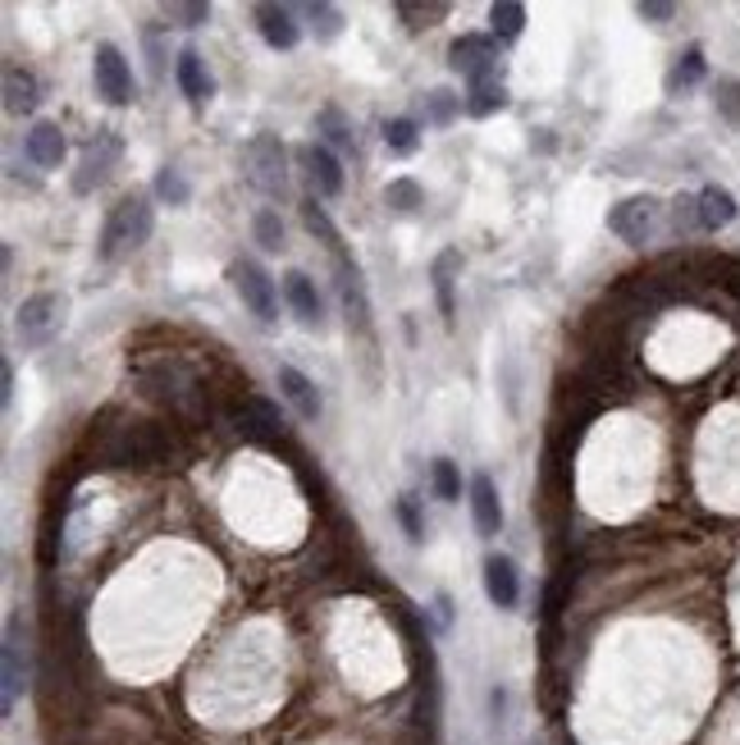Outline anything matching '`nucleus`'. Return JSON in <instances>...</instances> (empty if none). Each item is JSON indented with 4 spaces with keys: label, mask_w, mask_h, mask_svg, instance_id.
<instances>
[{
    "label": "nucleus",
    "mask_w": 740,
    "mask_h": 745,
    "mask_svg": "<svg viewBox=\"0 0 740 745\" xmlns=\"http://www.w3.org/2000/svg\"><path fill=\"white\" fill-rule=\"evenodd\" d=\"M306 19H312V28L320 42H334L343 33V14L334 5H306Z\"/></svg>",
    "instance_id": "nucleus-31"
},
{
    "label": "nucleus",
    "mask_w": 740,
    "mask_h": 745,
    "mask_svg": "<svg viewBox=\"0 0 740 745\" xmlns=\"http://www.w3.org/2000/svg\"><path fill=\"white\" fill-rule=\"evenodd\" d=\"M394 512H398V522H402L407 535H412V539H425V522H421V512H416V499H412V494H402V499L394 503Z\"/></svg>",
    "instance_id": "nucleus-37"
},
{
    "label": "nucleus",
    "mask_w": 740,
    "mask_h": 745,
    "mask_svg": "<svg viewBox=\"0 0 740 745\" xmlns=\"http://www.w3.org/2000/svg\"><path fill=\"white\" fill-rule=\"evenodd\" d=\"M228 279H234L243 306H247V312L257 316L261 325H274V321H279V289H274V279H270L257 261H251V256H238V261L228 266Z\"/></svg>",
    "instance_id": "nucleus-5"
},
{
    "label": "nucleus",
    "mask_w": 740,
    "mask_h": 745,
    "mask_svg": "<svg viewBox=\"0 0 740 745\" xmlns=\"http://www.w3.org/2000/svg\"><path fill=\"white\" fill-rule=\"evenodd\" d=\"M279 394H284L289 403H293V412L302 417V421H316L320 417V389L312 380H306L297 366H279Z\"/></svg>",
    "instance_id": "nucleus-18"
},
{
    "label": "nucleus",
    "mask_w": 740,
    "mask_h": 745,
    "mask_svg": "<svg viewBox=\"0 0 740 745\" xmlns=\"http://www.w3.org/2000/svg\"><path fill=\"white\" fill-rule=\"evenodd\" d=\"M92 83L101 92V101H110V106H129L133 101V69L124 60V50L101 42L96 56H92Z\"/></svg>",
    "instance_id": "nucleus-7"
},
{
    "label": "nucleus",
    "mask_w": 740,
    "mask_h": 745,
    "mask_svg": "<svg viewBox=\"0 0 740 745\" xmlns=\"http://www.w3.org/2000/svg\"><path fill=\"white\" fill-rule=\"evenodd\" d=\"M635 14H641V19H649V23H668L677 10H672V5H641Z\"/></svg>",
    "instance_id": "nucleus-39"
},
{
    "label": "nucleus",
    "mask_w": 740,
    "mask_h": 745,
    "mask_svg": "<svg viewBox=\"0 0 740 745\" xmlns=\"http://www.w3.org/2000/svg\"><path fill=\"white\" fill-rule=\"evenodd\" d=\"M151 229H156V211H151V201L138 197V193L119 197L115 211H110V220H106V229H101V256H106V261H115V256H124V252L146 247Z\"/></svg>",
    "instance_id": "nucleus-2"
},
{
    "label": "nucleus",
    "mask_w": 740,
    "mask_h": 745,
    "mask_svg": "<svg viewBox=\"0 0 740 745\" xmlns=\"http://www.w3.org/2000/svg\"><path fill=\"white\" fill-rule=\"evenodd\" d=\"M444 14H448V5H398V19H402L412 33L430 28V23H439Z\"/></svg>",
    "instance_id": "nucleus-35"
},
{
    "label": "nucleus",
    "mask_w": 740,
    "mask_h": 745,
    "mask_svg": "<svg viewBox=\"0 0 740 745\" xmlns=\"http://www.w3.org/2000/svg\"><path fill=\"white\" fill-rule=\"evenodd\" d=\"M243 170H247V184L266 193V197H284L289 193V151L279 138L257 133L243 147Z\"/></svg>",
    "instance_id": "nucleus-3"
},
{
    "label": "nucleus",
    "mask_w": 740,
    "mask_h": 745,
    "mask_svg": "<svg viewBox=\"0 0 740 745\" xmlns=\"http://www.w3.org/2000/svg\"><path fill=\"white\" fill-rule=\"evenodd\" d=\"M490 28L498 42H517L521 28H526V5H513V0H498L490 5Z\"/></svg>",
    "instance_id": "nucleus-23"
},
{
    "label": "nucleus",
    "mask_w": 740,
    "mask_h": 745,
    "mask_svg": "<svg viewBox=\"0 0 740 745\" xmlns=\"http://www.w3.org/2000/svg\"><path fill=\"white\" fill-rule=\"evenodd\" d=\"M257 28H261L266 46H274V50H293L297 37H302L289 5H257Z\"/></svg>",
    "instance_id": "nucleus-19"
},
{
    "label": "nucleus",
    "mask_w": 740,
    "mask_h": 745,
    "mask_svg": "<svg viewBox=\"0 0 740 745\" xmlns=\"http://www.w3.org/2000/svg\"><path fill=\"white\" fill-rule=\"evenodd\" d=\"M484 595H490V604H498V608H517L521 581H517V562L507 554L484 558Z\"/></svg>",
    "instance_id": "nucleus-12"
},
{
    "label": "nucleus",
    "mask_w": 740,
    "mask_h": 745,
    "mask_svg": "<svg viewBox=\"0 0 740 745\" xmlns=\"http://www.w3.org/2000/svg\"><path fill=\"white\" fill-rule=\"evenodd\" d=\"M19 344L23 348H46L50 339H60L64 329V298L60 293H33L28 302L19 306Z\"/></svg>",
    "instance_id": "nucleus-4"
},
{
    "label": "nucleus",
    "mask_w": 740,
    "mask_h": 745,
    "mask_svg": "<svg viewBox=\"0 0 740 745\" xmlns=\"http://www.w3.org/2000/svg\"><path fill=\"white\" fill-rule=\"evenodd\" d=\"M302 220H306V229H312V234L329 247V252H334L339 256V229L334 224H329V211L320 207V201L312 197V201H302Z\"/></svg>",
    "instance_id": "nucleus-25"
},
{
    "label": "nucleus",
    "mask_w": 740,
    "mask_h": 745,
    "mask_svg": "<svg viewBox=\"0 0 740 745\" xmlns=\"http://www.w3.org/2000/svg\"><path fill=\"white\" fill-rule=\"evenodd\" d=\"M316 124L329 133V142H325L329 151H334V147H339V151H352V133H348V124H343V115H339V110H320V119H316Z\"/></svg>",
    "instance_id": "nucleus-36"
},
{
    "label": "nucleus",
    "mask_w": 740,
    "mask_h": 745,
    "mask_svg": "<svg viewBox=\"0 0 740 745\" xmlns=\"http://www.w3.org/2000/svg\"><path fill=\"white\" fill-rule=\"evenodd\" d=\"M64 151H69L64 128H60V124H50V119L33 124V128H28V138H23V156H28L37 170H60Z\"/></svg>",
    "instance_id": "nucleus-11"
},
{
    "label": "nucleus",
    "mask_w": 740,
    "mask_h": 745,
    "mask_svg": "<svg viewBox=\"0 0 740 745\" xmlns=\"http://www.w3.org/2000/svg\"><path fill=\"white\" fill-rule=\"evenodd\" d=\"M457 270H462V252H457V247H448V252H439L435 256V270H430V275H435V298H439V312L453 321L457 316V302H453V275Z\"/></svg>",
    "instance_id": "nucleus-22"
},
{
    "label": "nucleus",
    "mask_w": 740,
    "mask_h": 745,
    "mask_svg": "<svg viewBox=\"0 0 740 745\" xmlns=\"http://www.w3.org/2000/svg\"><path fill=\"white\" fill-rule=\"evenodd\" d=\"M448 65L462 73L467 88H484V83H498V46L494 37H457L448 46Z\"/></svg>",
    "instance_id": "nucleus-6"
},
{
    "label": "nucleus",
    "mask_w": 740,
    "mask_h": 745,
    "mask_svg": "<svg viewBox=\"0 0 740 745\" xmlns=\"http://www.w3.org/2000/svg\"><path fill=\"white\" fill-rule=\"evenodd\" d=\"M124 156V142L119 133H101L87 151H83V165H79V178H73V193H92L101 178H106L115 170V161Z\"/></svg>",
    "instance_id": "nucleus-10"
},
{
    "label": "nucleus",
    "mask_w": 740,
    "mask_h": 745,
    "mask_svg": "<svg viewBox=\"0 0 740 745\" xmlns=\"http://www.w3.org/2000/svg\"><path fill=\"white\" fill-rule=\"evenodd\" d=\"M211 19V5H169V23L178 28H201Z\"/></svg>",
    "instance_id": "nucleus-38"
},
{
    "label": "nucleus",
    "mask_w": 740,
    "mask_h": 745,
    "mask_svg": "<svg viewBox=\"0 0 740 745\" xmlns=\"http://www.w3.org/2000/svg\"><path fill=\"white\" fill-rule=\"evenodd\" d=\"M0 96H5V110L10 115H33L37 101H42V88L37 79L23 65H5V79H0Z\"/></svg>",
    "instance_id": "nucleus-16"
},
{
    "label": "nucleus",
    "mask_w": 740,
    "mask_h": 745,
    "mask_svg": "<svg viewBox=\"0 0 740 745\" xmlns=\"http://www.w3.org/2000/svg\"><path fill=\"white\" fill-rule=\"evenodd\" d=\"M251 234H257L261 247L279 252V247H284V220H279V211H257V220H251Z\"/></svg>",
    "instance_id": "nucleus-30"
},
{
    "label": "nucleus",
    "mask_w": 740,
    "mask_h": 745,
    "mask_svg": "<svg viewBox=\"0 0 740 745\" xmlns=\"http://www.w3.org/2000/svg\"><path fill=\"white\" fill-rule=\"evenodd\" d=\"M385 201H389V211H421L425 193L412 184V178H394V184L385 188Z\"/></svg>",
    "instance_id": "nucleus-29"
},
{
    "label": "nucleus",
    "mask_w": 740,
    "mask_h": 745,
    "mask_svg": "<svg viewBox=\"0 0 740 745\" xmlns=\"http://www.w3.org/2000/svg\"><path fill=\"white\" fill-rule=\"evenodd\" d=\"M457 110H462V101H457L448 88H439V92L425 96V119H430V124H453Z\"/></svg>",
    "instance_id": "nucleus-33"
},
{
    "label": "nucleus",
    "mask_w": 740,
    "mask_h": 745,
    "mask_svg": "<svg viewBox=\"0 0 740 745\" xmlns=\"http://www.w3.org/2000/svg\"><path fill=\"white\" fill-rule=\"evenodd\" d=\"M695 216H700V229H708V234L713 229H727L736 220V197L718 184H708L695 193Z\"/></svg>",
    "instance_id": "nucleus-21"
},
{
    "label": "nucleus",
    "mask_w": 740,
    "mask_h": 745,
    "mask_svg": "<svg viewBox=\"0 0 740 745\" xmlns=\"http://www.w3.org/2000/svg\"><path fill=\"white\" fill-rule=\"evenodd\" d=\"M174 79H178V88H184V96L192 101V106H201V101H211V96H215V79H211V69L201 65L197 50H178V60H174Z\"/></svg>",
    "instance_id": "nucleus-17"
},
{
    "label": "nucleus",
    "mask_w": 740,
    "mask_h": 745,
    "mask_svg": "<svg viewBox=\"0 0 740 745\" xmlns=\"http://www.w3.org/2000/svg\"><path fill=\"white\" fill-rule=\"evenodd\" d=\"M284 298H289V306L297 312L302 325L320 329V321H325V302H320V293H316V279H312V275L289 270V275H284Z\"/></svg>",
    "instance_id": "nucleus-14"
},
{
    "label": "nucleus",
    "mask_w": 740,
    "mask_h": 745,
    "mask_svg": "<svg viewBox=\"0 0 740 745\" xmlns=\"http://www.w3.org/2000/svg\"><path fill=\"white\" fill-rule=\"evenodd\" d=\"M133 371L142 380V389L178 417H201L211 407V384L201 380V371L188 366L184 357H169V352L142 357V362H133Z\"/></svg>",
    "instance_id": "nucleus-1"
},
{
    "label": "nucleus",
    "mask_w": 740,
    "mask_h": 745,
    "mask_svg": "<svg viewBox=\"0 0 740 745\" xmlns=\"http://www.w3.org/2000/svg\"><path fill=\"white\" fill-rule=\"evenodd\" d=\"M28 686V654H23V627L19 618L5 622V673H0V713H10Z\"/></svg>",
    "instance_id": "nucleus-9"
},
{
    "label": "nucleus",
    "mask_w": 740,
    "mask_h": 745,
    "mask_svg": "<svg viewBox=\"0 0 740 745\" xmlns=\"http://www.w3.org/2000/svg\"><path fill=\"white\" fill-rule=\"evenodd\" d=\"M713 106H718V115L727 124H740V79H723L713 88Z\"/></svg>",
    "instance_id": "nucleus-32"
},
{
    "label": "nucleus",
    "mask_w": 740,
    "mask_h": 745,
    "mask_svg": "<svg viewBox=\"0 0 740 745\" xmlns=\"http://www.w3.org/2000/svg\"><path fill=\"white\" fill-rule=\"evenodd\" d=\"M0 389H5V394H0V403L10 407V398H14V366L10 362H5V371H0Z\"/></svg>",
    "instance_id": "nucleus-40"
},
{
    "label": "nucleus",
    "mask_w": 740,
    "mask_h": 745,
    "mask_svg": "<svg viewBox=\"0 0 740 745\" xmlns=\"http://www.w3.org/2000/svg\"><path fill=\"white\" fill-rule=\"evenodd\" d=\"M471 517H475V531L490 539L503 531V503H498V490L490 476H475L471 480Z\"/></svg>",
    "instance_id": "nucleus-20"
},
{
    "label": "nucleus",
    "mask_w": 740,
    "mask_h": 745,
    "mask_svg": "<svg viewBox=\"0 0 740 745\" xmlns=\"http://www.w3.org/2000/svg\"><path fill=\"white\" fill-rule=\"evenodd\" d=\"M156 197L169 201V207H184V201L192 197V193H188V178L178 174V170H161V174H156Z\"/></svg>",
    "instance_id": "nucleus-34"
},
{
    "label": "nucleus",
    "mask_w": 740,
    "mask_h": 745,
    "mask_svg": "<svg viewBox=\"0 0 740 745\" xmlns=\"http://www.w3.org/2000/svg\"><path fill=\"white\" fill-rule=\"evenodd\" d=\"M339 293H343V316H348V329L371 334V302H366L362 270L348 266L343 256H339Z\"/></svg>",
    "instance_id": "nucleus-13"
},
{
    "label": "nucleus",
    "mask_w": 740,
    "mask_h": 745,
    "mask_svg": "<svg viewBox=\"0 0 740 745\" xmlns=\"http://www.w3.org/2000/svg\"><path fill=\"white\" fill-rule=\"evenodd\" d=\"M416 133H421L416 119H389L385 124V147L394 151V156H412V151H416Z\"/></svg>",
    "instance_id": "nucleus-28"
},
{
    "label": "nucleus",
    "mask_w": 740,
    "mask_h": 745,
    "mask_svg": "<svg viewBox=\"0 0 740 745\" xmlns=\"http://www.w3.org/2000/svg\"><path fill=\"white\" fill-rule=\"evenodd\" d=\"M700 79H704V50L691 46V50H685V56L672 65V73H668V92H672V96H677V92H691Z\"/></svg>",
    "instance_id": "nucleus-24"
},
{
    "label": "nucleus",
    "mask_w": 740,
    "mask_h": 745,
    "mask_svg": "<svg viewBox=\"0 0 740 745\" xmlns=\"http://www.w3.org/2000/svg\"><path fill=\"white\" fill-rule=\"evenodd\" d=\"M503 106H507V88H503V83L471 88V96H467V115H475V119L494 115V110H503Z\"/></svg>",
    "instance_id": "nucleus-27"
},
{
    "label": "nucleus",
    "mask_w": 740,
    "mask_h": 745,
    "mask_svg": "<svg viewBox=\"0 0 740 745\" xmlns=\"http://www.w3.org/2000/svg\"><path fill=\"white\" fill-rule=\"evenodd\" d=\"M430 485H435V494H439L444 503H457V499H462V472H457L448 457H439L435 467H430Z\"/></svg>",
    "instance_id": "nucleus-26"
},
{
    "label": "nucleus",
    "mask_w": 740,
    "mask_h": 745,
    "mask_svg": "<svg viewBox=\"0 0 740 745\" xmlns=\"http://www.w3.org/2000/svg\"><path fill=\"white\" fill-rule=\"evenodd\" d=\"M302 165L312 170V184H316L325 197H339V193H343V161H339L325 142L302 147Z\"/></svg>",
    "instance_id": "nucleus-15"
},
{
    "label": "nucleus",
    "mask_w": 740,
    "mask_h": 745,
    "mask_svg": "<svg viewBox=\"0 0 740 745\" xmlns=\"http://www.w3.org/2000/svg\"><path fill=\"white\" fill-rule=\"evenodd\" d=\"M654 224H658V201L654 197H626V201H618V207L608 211V229L618 234L622 243H631V247H645L649 243V234H654Z\"/></svg>",
    "instance_id": "nucleus-8"
}]
</instances>
